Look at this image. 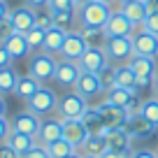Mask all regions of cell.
<instances>
[{"label": "cell", "instance_id": "cell-1", "mask_svg": "<svg viewBox=\"0 0 158 158\" xmlns=\"http://www.w3.org/2000/svg\"><path fill=\"white\" fill-rule=\"evenodd\" d=\"M112 7L100 2V0H93L89 5H81L77 10L79 14V30L81 28H105V23L109 21L112 16Z\"/></svg>", "mask_w": 158, "mask_h": 158}, {"label": "cell", "instance_id": "cell-2", "mask_svg": "<svg viewBox=\"0 0 158 158\" xmlns=\"http://www.w3.org/2000/svg\"><path fill=\"white\" fill-rule=\"evenodd\" d=\"M89 109V100L84 95H79L77 91H70V93L60 95L58 98V107H56V116L58 118H81L84 112Z\"/></svg>", "mask_w": 158, "mask_h": 158}, {"label": "cell", "instance_id": "cell-3", "mask_svg": "<svg viewBox=\"0 0 158 158\" xmlns=\"http://www.w3.org/2000/svg\"><path fill=\"white\" fill-rule=\"evenodd\" d=\"M56 65H58L56 56L44 54V51H37V54H33V56H30V60H28V74H33L37 81L44 84V81L54 79Z\"/></svg>", "mask_w": 158, "mask_h": 158}, {"label": "cell", "instance_id": "cell-4", "mask_svg": "<svg viewBox=\"0 0 158 158\" xmlns=\"http://www.w3.org/2000/svg\"><path fill=\"white\" fill-rule=\"evenodd\" d=\"M56 107H58V95H56L51 89H47V86H40V91L26 102V109H30L33 114H37L40 118L51 116V114L56 112Z\"/></svg>", "mask_w": 158, "mask_h": 158}, {"label": "cell", "instance_id": "cell-5", "mask_svg": "<svg viewBox=\"0 0 158 158\" xmlns=\"http://www.w3.org/2000/svg\"><path fill=\"white\" fill-rule=\"evenodd\" d=\"M128 63H130V68L135 70V74H137L139 91L153 84L156 72H158V58H153V56H137V54H135Z\"/></svg>", "mask_w": 158, "mask_h": 158}, {"label": "cell", "instance_id": "cell-6", "mask_svg": "<svg viewBox=\"0 0 158 158\" xmlns=\"http://www.w3.org/2000/svg\"><path fill=\"white\" fill-rule=\"evenodd\" d=\"M105 51H107L109 63H114V65L128 63V60L135 56L133 40H130V37H109L107 44H105Z\"/></svg>", "mask_w": 158, "mask_h": 158}, {"label": "cell", "instance_id": "cell-7", "mask_svg": "<svg viewBox=\"0 0 158 158\" xmlns=\"http://www.w3.org/2000/svg\"><path fill=\"white\" fill-rule=\"evenodd\" d=\"M130 40H133V51L137 56H153V58L158 56V35L137 26L135 33L130 35Z\"/></svg>", "mask_w": 158, "mask_h": 158}, {"label": "cell", "instance_id": "cell-8", "mask_svg": "<svg viewBox=\"0 0 158 158\" xmlns=\"http://www.w3.org/2000/svg\"><path fill=\"white\" fill-rule=\"evenodd\" d=\"M79 77H81V68H79V63H74V60H65L60 58L58 65H56V74H54V81L58 86H63V89H74L79 81Z\"/></svg>", "mask_w": 158, "mask_h": 158}, {"label": "cell", "instance_id": "cell-9", "mask_svg": "<svg viewBox=\"0 0 158 158\" xmlns=\"http://www.w3.org/2000/svg\"><path fill=\"white\" fill-rule=\"evenodd\" d=\"M86 49H89V44H86L81 30H72V33H68V37H65V42H63V49H60L58 56L65 58V60H74V63H77V60L84 56Z\"/></svg>", "mask_w": 158, "mask_h": 158}, {"label": "cell", "instance_id": "cell-10", "mask_svg": "<svg viewBox=\"0 0 158 158\" xmlns=\"http://www.w3.org/2000/svg\"><path fill=\"white\" fill-rule=\"evenodd\" d=\"M10 123H12V130H16V133H23V135H30V137H37L42 118H40L37 114H33L30 109H23V112L14 114V116L10 118Z\"/></svg>", "mask_w": 158, "mask_h": 158}, {"label": "cell", "instance_id": "cell-11", "mask_svg": "<svg viewBox=\"0 0 158 158\" xmlns=\"http://www.w3.org/2000/svg\"><path fill=\"white\" fill-rule=\"evenodd\" d=\"M135 28H137V26L130 23L128 16H126L121 10H114L112 16H109V21L105 23L107 37H130V35L135 33Z\"/></svg>", "mask_w": 158, "mask_h": 158}, {"label": "cell", "instance_id": "cell-12", "mask_svg": "<svg viewBox=\"0 0 158 158\" xmlns=\"http://www.w3.org/2000/svg\"><path fill=\"white\" fill-rule=\"evenodd\" d=\"M63 137V118L58 116H44L42 123H40V133H37V144H51L56 139Z\"/></svg>", "mask_w": 158, "mask_h": 158}, {"label": "cell", "instance_id": "cell-13", "mask_svg": "<svg viewBox=\"0 0 158 158\" xmlns=\"http://www.w3.org/2000/svg\"><path fill=\"white\" fill-rule=\"evenodd\" d=\"M77 63H79V68H81V72H95V74H98L100 70L109 63V58H107V51H105V49L89 47V49L84 51V56H81Z\"/></svg>", "mask_w": 158, "mask_h": 158}, {"label": "cell", "instance_id": "cell-14", "mask_svg": "<svg viewBox=\"0 0 158 158\" xmlns=\"http://www.w3.org/2000/svg\"><path fill=\"white\" fill-rule=\"evenodd\" d=\"M89 137V130H86L84 121L81 118H65L63 121V139H68L74 149H79Z\"/></svg>", "mask_w": 158, "mask_h": 158}, {"label": "cell", "instance_id": "cell-15", "mask_svg": "<svg viewBox=\"0 0 158 158\" xmlns=\"http://www.w3.org/2000/svg\"><path fill=\"white\" fill-rule=\"evenodd\" d=\"M121 128H123V130H126V133H128L133 139H144V137H151V135L158 130L156 126H153V123H149L147 118H142L139 114H137V116H130L128 121H126V123L121 126Z\"/></svg>", "mask_w": 158, "mask_h": 158}, {"label": "cell", "instance_id": "cell-16", "mask_svg": "<svg viewBox=\"0 0 158 158\" xmlns=\"http://www.w3.org/2000/svg\"><path fill=\"white\" fill-rule=\"evenodd\" d=\"M74 91H77L79 95H84L86 100H93V98H98L100 93H105L102 86H100V79H98V74H95V72H81V77H79Z\"/></svg>", "mask_w": 158, "mask_h": 158}, {"label": "cell", "instance_id": "cell-17", "mask_svg": "<svg viewBox=\"0 0 158 158\" xmlns=\"http://www.w3.org/2000/svg\"><path fill=\"white\" fill-rule=\"evenodd\" d=\"M10 19H12V23H14V30L16 33H28V30H33L35 28V10L33 7H28V5H21V7H16V10H12L10 12Z\"/></svg>", "mask_w": 158, "mask_h": 158}, {"label": "cell", "instance_id": "cell-18", "mask_svg": "<svg viewBox=\"0 0 158 158\" xmlns=\"http://www.w3.org/2000/svg\"><path fill=\"white\" fill-rule=\"evenodd\" d=\"M107 147L109 151H116V153H133V137L126 133L123 128H112L107 135Z\"/></svg>", "mask_w": 158, "mask_h": 158}, {"label": "cell", "instance_id": "cell-19", "mask_svg": "<svg viewBox=\"0 0 158 158\" xmlns=\"http://www.w3.org/2000/svg\"><path fill=\"white\" fill-rule=\"evenodd\" d=\"M81 121H84V126H86V130H89V135H107L109 130H112L107 123H105L102 112H100L98 107H91V105H89V109L84 112Z\"/></svg>", "mask_w": 158, "mask_h": 158}, {"label": "cell", "instance_id": "cell-20", "mask_svg": "<svg viewBox=\"0 0 158 158\" xmlns=\"http://www.w3.org/2000/svg\"><path fill=\"white\" fill-rule=\"evenodd\" d=\"M0 44H5V49L10 51V56L14 60H19V58H26V56L30 54V44H28V40H26V35L23 33H12L10 37L5 40V42H0Z\"/></svg>", "mask_w": 158, "mask_h": 158}, {"label": "cell", "instance_id": "cell-21", "mask_svg": "<svg viewBox=\"0 0 158 158\" xmlns=\"http://www.w3.org/2000/svg\"><path fill=\"white\" fill-rule=\"evenodd\" d=\"M98 109L102 112V118H105V123H107L109 128H121V126L128 121V114H126V109L116 107V105L107 102V100H102V102L98 105Z\"/></svg>", "mask_w": 158, "mask_h": 158}, {"label": "cell", "instance_id": "cell-22", "mask_svg": "<svg viewBox=\"0 0 158 158\" xmlns=\"http://www.w3.org/2000/svg\"><path fill=\"white\" fill-rule=\"evenodd\" d=\"M118 10H121L126 16H128V21H130L133 26H142L144 19H147V14L151 12L144 0H130V2H123Z\"/></svg>", "mask_w": 158, "mask_h": 158}, {"label": "cell", "instance_id": "cell-23", "mask_svg": "<svg viewBox=\"0 0 158 158\" xmlns=\"http://www.w3.org/2000/svg\"><path fill=\"white\" fill-rule=\"evenodd\" d=\"M81 156H105V153L109 151V147H107V137L105 135H89L86 137V142L81 144V147L77 149Z\"/></svg>", "mask_w": 158, "mask_h": 158}, {"label": "cell", "instance_id": "cell-24", "mask_svg": "<svg viewBox=\"0 0 158 158\" xmlns=\"http://www.w3.org/2000/svg\"><path fill=\"white\" fill-rule=\"evenodd\" d=\"M116 86L128 89L133 93H139V84H137V74L130 68V63H121L116 65Z\"/></svg>", "mask_w": 158, "mask_h": 158}, {"label": "cell", "instance_id": "cell-25", "mask_svg": "<svg viewBox=\"0 0 158 158\" xmlns=\"http://www.w3.org/2000/svg\"><path fill=\"white\" fill-rule=\"evenodd\" d=\"M40 86H42V81H37L33 74H23V77H19V81H16L14 95L19 100H23V102H28V100L40 91Z\"/></svg>", "mask_w": 158, "mask_h": 158}, {"label": "cell", "instance_id": "cell-26", "mask_svg": "<svg viewBox=\"0 0 158 158\" xmlns=\"http://www.w3.org/2000/svg\"><path fill=\"white\" fill-rule=\"evenodd\" d=\"M139 93H133V91H128V89H121V86H114V89H109L107 93H105V100L107 102H112V105H116V107H121V109H128L130 105L135 102V98H137Z\"/></svg>", "mask_w": 158, "mask_h": 158}, {"label": "cell", "instance_id": "cell-27", "mask_svg": "<svg viewBox=\"0 0 158 158\" xmlns=\"http://www.w3.org/2000/svg\"><path fill=\"white\" fill-rule=\"evenodd\" d=\"M65 37H68V33H65V30L56 28V26H54V28H49V30H47V37H44V47H42V51H44V54H51V56L60 54Z\"/></svg>", "mask_w": 158, "mask_h": 158}, {"label": "cell", "instance_id": "cell-28", "mask_svg": "<svg viewBox=\"0 0 158 158\" xmlns=\"http://www.w3.org/2000/svg\"><path fill=\"white\" fill-rule=\"evenodd\" d=\"M7 144H10L12 149H14L19 156H26V153L30 151V149L37 144V139L30 137V135H23V133H16V130H12L10 137H7Z\"/></svg>", "mask_w": 158, "mask_h": 158}, {"label": "cell", "instance_id": "cell-29", "mask_svg": "<svg viewBox=\"0 0 158 158\" xmlns=\"http://www.w3.org/2000/svg\"><path fill=\"white\" fill-rule=\"evenodd\" d=\"M54 26L65 33H72L79 26V14L77 10H68V12H54Z\"/></svg>", "mask_w": 158, "mask_h": 158}, {"label": "cell", "instance_id": "cell-30", "mask_svg": "<svg viewBox=\"0 0 158 158\" xmlns=\"http://www.w3.org/2000/svg\"><path fill=\"white\" fill-rule=\"evenodd\" d=\"M19 77H21V74H16V70L12 68V65H7V68H0V95H10V93H14Z\"/></svg>", "mask_w": 158, "mask_h": 158}, {"label": "cell", "instance_id": "cell-31", "mask_svg": "<svg viewBox=\"0 0 158 158\" xmlns=\"http://www.w3.org/2000/svg\"><path fill=\"white\" fill-rule=\"evenodd\" d=\"M81 35H84L86 44L95 47V49H105V44H107V40H109L105 28H81Z\"/></svg>", "mask_w": 158, "mask_h": 158}, {"label": "cell", "instance_id": "cell-32", "mask_svg": "<svg viewBox=\"0 0 158 158\" xmlns=\"http://www.w3.org/2000/svg\"><path fill=\"white\" fill-rule=\"evenodd\" d=\"M139 116L147 118L149 123H153V126L158 128V98H156V95H153V98H149V100H142Z\"/></svg>", "mask_w": 158, "mask_h": 158}, {"label": "cell", "instance_id": "cell-33", "mask_svg": "<svg viewBox=\"0 0 158 158\" xmlns=\"http://www.w3.org/2000/svg\"><path fill=\"white\" fill-rule=\"evenodd\" d=\"M47 149H49V156L51 158H68L70 153L77 151V149H74L68 139H63V137L56 139V142H51V144H47Z\"/></svg>", "mask_w": 158, "mask_h": 158}, {"label": "cell", "instance_id": "cell-34", "mask_svg": "<svg viewBox=\"0 0 158 158\" xmlns=\"http://www.w3.org/2000/svg\"><path fill=\"white\" fill-rule=\"evenodd\" d=\"M98 79H100V86H102L105 93H107L109 89H114V86H116V65H114V63H107V65L98 72Z\"/></svg>", "mask_w": 158, "mask_h": 158}, {"label": "cell", "instance_id": "cell-35", "mask_svg": "<svg viewBox=\"0 0 158 158\" xmlns=\"http://www.w3.org/2000/svg\"><path fill=\"white\" fill-rule=\"evenodd\" d=\"M35 26L42 28V30L54 28V10H51V7H40V10H35Z\"/></svg>", "mask_w": 158, "mask_h": 158}, {"label": "cell", "instance_id": "cell-36", "mask_svg": "<svg viewBox=\"0 0 158 158\" xmlns=\"http://www.w3.org/2000/svg\"><path fill=\"white\" fill-rule=\"evenodd\" d=\"M44 37H47V30L37 28V26L26 33V40H28V44H30L33 51H42V47H44Z\"/></svg>", "mask_w": 158, "mask_h": 158}, {"label": "cell", "instance_id": "cell-37", "mask_svg": "<svg viewBox=\"0 0 158 158\" xmlns=\"http://www.w3.org/2000/svg\"><path fill=\"white\" fill-rule=\"evenodd\" d=\"M49 7L54 12H68V10H79L77 0H49Z\"/></svg>", "mask_w": 158, "mask_h": 158}, {"label": "cell", "instance_id": "cell-38", "mask_svg": "<svg viewBox=\"0 0 158 158\" xmlns=\"http://www.w3.org/2000/svg\"><path fill=\"white\" fill-rule=\"evenodd\" d=\"M142 28L149 30V33H153V35H158V10H151V12L147 14V19H144Z\"/></svg>", "mask_w": 158, "mask_h": 158}, {"label": "cell", "instance_id": "cell-39", "mask_svg": "<svg viewBox=\"0 0 158 158\" xmlns=\"http://www.w3.org/2000/svg\"><path fill=\"white\" fill-rule=\"evenodd\" d=\"M21 158H51V156H49V149H47L44 144H35V147Z\"/></svg>", "mask_w": 158, "mask_h": 158}, {"label": "cell", "instance_id": "cell-40", "mask_svg": "<svg viewBox=\"0 0 158 158\" xmlns=\"http://www.w3.org/2000/svg\"><path fill=\"white\" fill-rule=\"evenodd\" d=\"M12 33H16V30H14V23H12V19L7 16V19L0 21V42H5V40L10 37Z\"/></svg>", "mask_w": 158, "mask_h": 158}, {"label": "cell", "instance_id": "cell-41", "mask_svg": "<svg viewBox=\"0 0 158 158\" xmlns=\"http://www.w3.org/2000/svg\"><path fill=\"white\" fill-rule=\"evenodd\" d=\"M10 133H12V123H10V118H7V116H0V144L7 142Z\"/></svg>", "mask_w": 158, "mask_h": 158}, {"label": "cell", "instance_id": "cell-42", "mask_svg": "<svg viewBox=\"0 0 158 158\" xmlns=\"http://www.w3.org/2000/svg\"><path fill=\"white\" fill-rule=\"evenodd\" d=\"M0 158H21V156H19V153H16L7 142H2V144H0Z\"/></svg>", "mask_w": 158, "mask_h": 158}, {"label": "cell", "instance_id": "cell-43", "mask_svg": "<svg viewBox=\"0 0 158 158\" xmlns=\"http://www.w3.org/2000/svg\"><path fill=\"white\" fill-rule=\"evenodd\" d=\"M12 56H10V51L5 49V44H0V68H7V65H12Z\"/></svg>", "mask_w": 158, "mask_h": 158}, {"label": "cell", "instance_id": "cell-44", "mask_svg": "<svg viewBox=\"0 0 158 158\" xmlns=\"http://www.w3.org/2000/svg\"><path fill=\"white\" fill-rule=\"evenodd\" d=\"M130 158H158V156H156V151H151V149H139V151L130 153Z\"/></svg>", "mask_w": 158, "mask_h": 158}, {"label": "cell", "instance_id": "cell-45", "mask_svg": "<svg viewBox=\"0 0 158 158\" xmlns=\"http://www.w3.org/2000/svg\"><path fill=\"white\" fill-rule=\"evenodd\" d=\"M23 5L33 7V10H40V7H49V0H23Z\"/></svg>", "mask_w": 158, "mask_h": 158}, {"label": "cell", "instance_id": "cell-46", "mask_svg": "<svg viewBox=\"0 0 158 158\" xmlns=\"http://www.w3.org/2000/svg\"><path fill=\"white\" fill-rule=\"evenodd\" d=\"M10 7H7V0H0V21L2 19H7V16H10Z\"/></svg>", "mask_w": 158, "mask_h": 158}, {"label": "cell", "instance_id": "cell-47", "mask_svg": "<svg viewBox=\"0 0 158 158\" xmlns=\"http://www.w3.org/2000/svg\"><path fill=\"white\" fill-rule=\"evenodd\" d=\"M100 158H130L128 153H116V151H107L105 156H100Z\"/></svg>", "mask_w": 158, "mask_h": 158}, {"label": "cell", "instance_id": "cell-48", "mask_svg": "<svg viewBox=\"0 0 158 158\" xmlns=\"http://www.w3.org/2000/svg\"><path fill=\"white\" fill-rule=\"evenodd\" d=\"M5 112H7V105H5V98L0 95V116H5Z\"/></svg>", "mask_w": 158, "mask_h": 158}, {"label": "cell", "instance_id": "cell-49", "mask_svg": "<svg viewBox=\"0 0 158 158\" xmlns=\"http://www.w3.org/2000/svg\"><path fill=\"white\" fill-rule=\"evenodd\" d=\"M151 89H153V95H156V98H158V72H156V79H153Z\"/></svg>", "mask_w": 158, "mask_h": 158}, {"label": "cell", "instance_id": "cell-50", "mask_svg": "<svg viewBox=\"0 0 158 158\" xmlns=\"http://www.w3.org/2000/svg\"><path fill=\"white\" fill-rule=\"evenodd\" d=\"M144 2L149 5V10H158V0H144Z\"/></svg>", "mask_w": 158, "mask_h": 158}, {"label": "cell", "instance_id": "cell-51", "mask_svg": "<svg viewBox=\"0 0 158 158\" xmlns=\"http://www.w3.org/2000/svg\"><path fill=\"white\" fill-rule=\"evenodd\" d=\"M89 2H93V0H77V5L81 7V5H89Z\"/></svg>", "mask_w": 158, "mask_h": 158}, {"label": "cell", "instance_id": "cell-52", "mask_svg": "<svg viewBox=\"0 0 158 158\" xmlns=\"http://www.w3.org/2000/svg\"><path fill=\"white\" fill-rule=\"evenodd\" d=\"M68 158H81V153H79V151H74V153H70Z\"/></svg>", "mask_w": 158, "mask_h": 158}, {"label": "cell", "instance_id": "cell-53", "mask_svg": "<svg viewBox=\"0 0 158 158\" xmlns=\"http://www.w3.org/2000/svg\"><path fill=\"white\" fill-rule=\"evenodd\" d=\"M100 2H105V5H109V7H112L114 2H116V0H100Z\"/></svg>", "mask_w": 158, "mask_h": 158}, {"label": "cell", "instance_id": "cell-54", "mask_svg": "<svg viewBox=\"0 0 158 158\" xmlns=\"http://www.w3.org/2000/svg\"><path fill=\"white\" fill-rule=\"evenodd\" d=\"M116 2H118V5H123V2H130V0H116Z\"/></svg>", "mask_w": 158, "mask_h": 158}, {"label": "cell", "instance_id": "cell-55", "mask_svg": "<svg viewBox=\"0 0 158 158\" xmlns=\"http://www.w3.org/2000/svg\"><path fill=\"white\" fill-rule=\"evenodd\" d=\"M81 158H98V156H81Z\"/></svg>", "mask_w": 158, "mask_h": 158}, {"label": "cell", "instance_id": "cell-56", "mask_svg": "<svg viewBox=\"0 0 158 158\" xmlns=\"http://www.w3.org/2000/svg\"><path fill=\"white\" fill-rule=\"evenodd\" d=\"M156 156H158V149H156Z\"/></svg>", "mask_w": 158, "mask_h": 158}, {"label": "cell", "instance_id": "cell-57", "mask_svg": "<svg viewBox=\"0 0 158 158\" xmlns=\"http://www.w3.org/2000/svg\"><path fill=\"white\" fill-rule=\"evenodd\" d=\"M156 58H158V56H156Z\"/></svg>", "mask_w": 158, "mask_h": 158}]
</instances>
